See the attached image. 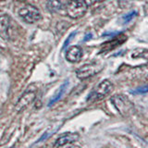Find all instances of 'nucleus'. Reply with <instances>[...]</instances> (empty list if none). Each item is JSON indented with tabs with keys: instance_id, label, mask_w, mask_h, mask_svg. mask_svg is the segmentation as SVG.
<instances>
[{
	"instance_id": "nucleus-5",
	"label": "nucleus",
	"mask_w": 148,
	"mask_h": 148,
	"mask_svg": "<svg viewBox=\"0 0 148 148\" xmlns=\"http://www.w3.org/2000/svg\"><path fill=\"white\" fill-rule=\"evenodd\" d=\"M102 69V66L97 63H91L83 65L82 68H80L76 71L77 77L80 80H84V79L90 78L92 76L95 75Z\"/></svg>"
},
{
	"instance_id": "nucleus-12",
	"label": "nucleus",
	"mask_w": 148,
	"mask_h": 148,
	"mask_svg": "<svg viewBox=\"0 0 148 148\" xmlns=\"http://www.w3.org/2000/svg\"><path fill=\"white\" fill-rule=\"evenodd\" d=\"M47 8L53 12H58L63 8V3L61 0H48Z\"/></svg>"
},
{
	"instance_id": "nucleus-3",
	"label": "nucleus",
	"mask_w": 148,
	"mask_h": 148,
	"mask_svg": "<svg viewBox=\"0 0 148 148\" xmlns=\"http://www.w3.org/2000/svg\"><path fill=\"white\" fill-rule=\"evenodd\" d=\"M18 15L23 21L28 23H34L41 20L42 18L39 9L32 6V5H26V6L20 8Z\"/></svg>"
},
{
	"instance_id": "nucleus-8",
	"label": "nucleus",
	"mask_w": 148,
	"mask_h": 148,
	"mask_svg": "<svg viewBox=\"0 0 148 148\" xmlns=\"http://www.w3.org/2000/svg\"><path fill=\"white\" fill-rule=\"evenodd\" d=\"M80 138V135L76 132H67L66 134H64L61 137H59L58 139H57V141L55 142L54 146L55 147H62L65 145H68L69 143H73L79 140Z\"/></svg>"
},
{
	"instance_id": "nucleus-16",
	"label": "nucleus",
	"mask_w": 148,
	"mask_h": 148,
	"mask_svg": "<svg viewBox=\"0 0 148 148\" xmlns=\"http://www.w3.org/2000/svg\"><path fill=\"white\" fill-rule=\"evenodd\" d=\"M75 34H76V32H72V34H71V35H69V39H68V40L66 41V43H65V44H64V47H63V48H66V47H67V45H69V41H71V39L73 38V36H74V35H75Z\"/></svg>"
},
{
	"instance_id": "nucleus-17",
	"label": "nucleus",
	"mask_w": 148,
	"mask_h": 148,
	"mask_svg": "<svg viewBox=\"0 0 148 148\" xmlns=\"http://www.w3.org/2000/svg\"><path fill=\"white\" fill-rule=\"evenodd\" d=\"M141 57L143 58H145V59H148V50L146 51V52L143 53V54L141 55Z\"/></svg>"
},
{
	"instance_id": "nucleus-4",
	"label": "nucleus",
	"mask_w": 148,
	"mask_h": 148,
	"mask_svg": "<svg viewBox=\"0 0 148 148\" xmlns=\"http://www.w3.org/2000/svg\"><path fill=\"white\" fill-rule=\"evenodd\" d=\"M37 94V90L34 86H30L28 89L23 92L21 98L18 99L15 106V109L17 112H21L23 109H25L28 106L32 104L34 101Z\"/></svg>"
},
{
	"instance_id": "nucleus-9",
	"label": "nucleus",
	"mask_w": 148,
	"mask_h": 148,
	"mask_svg": "<svg viewBox=\"0 0 148 148\" xmlns=\"http://www.w3.org/2000/svg\"><path fill=\"white\" fill-rule=\"evenodd\" d=\"M11 18L7 14L0 17V37L4 40L9 39V28H10Z\"/></svg>"
},
{
	"instance_id": "nucleus-6",
	"label": "nucleus",
	"mask_w": 148,
	"mask_h": 148,
	"mask_svg": "<svg viewBox=\"0 0 148 148\" xmlns=\"http://www.w3.org/2000/svg\"><path fill=\"white\" fill-rule=\"evenodd\" d=\"M111 101L121 115H127L132 108V103L124 95H115L111 98Z\"/></svg>"
},
{
	"instance_id": "nucleus-1",
	"label": "nucleus",
	"mask_w": 148,
	"mask_h": 148,
	"mask_svg": "<svg viewBox=\"0 0 148 148\" xmlns=\"http://www.w3.org/2000/svg\"><path fill=\"white\" fill-rule=\"evenodd\" d=\"M113 89V83L108 80H104L97 85L92 92L89 95L87 101L95 102L104 98L106 95H108Z\"/></svg>"
},
{
	"instance_id": "nucleus-7",
	"label": "nucleus",
	"mask_w": 148,
	"mask_h": 148,
	"mask_svg": "<svg viewBox=\"0 0 148 148\" xmlns=\"http://www.w3.org/2000/svg\"><path fill=\"white\" fill-rule=\"evenodd\" d=\"M115 38L110 40L108 42H106L103 45H101V52L102 53H105V52H108V51H110V50H113L115 49L116 47H118L121 44H123L125 41L127 40V37L125 35H121L120 34L114 36Z\"/></svg>"
},
{
	"instance_id": "nucleus-13",
	"label": "nucleus",
	"mask_w": 148,
	"mask_h": 148,
	"mask_svg": "<svg viewBox=\"0 0 148 148\" xmlns=\"http://www.w3.org/2000/svg\"><path fill=\"white\" fill-rule=\"evenodd\" d=\"M137 15V11L133 10V11H131L127 14H125L121 17V21H122V23L123 24H126V23H129L132 20H133V18H135Z\"/></svg>"
},
{
	"instance_id": "nucleus-2",
	"label": "nucleus",
	"mask_w": 148,
	"mask_h": 148,
	"mask_svg": "<svg viewBox=\"0 0 148 148\" xmlns=\"http://www.w3.org/2000/svg\"><path fill=\"white\" fill-rule=\"evenodd\" d=\"M88 6L84 0H71L67 4V14L72 18L82 17L87 11Z\"/></svg>"
},
{
	"instance_id": "nucleus-15",
	"label": "nucleus",
	"mask_w": 148,
	"mask_h": 148,
	"mask_svg": "<svg viewBox=\"0 0 148 148\" xmlns=\"http://www.w3.org/2000/svg\"><path fill=\"white\" fill-rule=\"evenodd\" d=\"M86 5L88 7H90V6H92V5H95L96 3H99V2H102V1H104V0H84Z\"/></svg>"
},
{
	"instance_id": "nucleus-11",
	"label": "nucleus",
	"mask_w": 148,
	"mask_h": 148,
	"mask_svg": "<svg viewBox=\"0 0 148 148\" xmlns=\"http://www.w3.org/2000/svg\"><path fill=\"white\" fill-rule=\"evenodd\" d=\"M68 85H69V82H66L65 83H63V84L59 87V89H58V91L56 92V95L51 98V100L49 101V104H48V106H51L52 105H54L56 102L57 101H58L60 98H61V96L64 95V92H65V91H66V89H67V87H68Z\"/></svg>"
},
{
	"instance_id": "nucleus-14",
	"label": "nucleus",
	"mask_w": 148,
	"mask_h": 148,
	"mask_svg": "<svg viewBox=\"0 0 148 148\" xmlns=\"http://www.w3.org/2000/svg\"><path fill=\"white\" fill-rule=\"evenodd\" d=\"M148 92V85H145L142 87H139L137 89L131 90V94L132 95H145Z\"/></svg>"
},
{
	"instance_id": "nucleus-10",
	"label": "nucleus",
	"mask_w": 148,
	"mask_h": 148,
	"mask_svg": "<svg viewBox=\"0 0 148 148\" xmlns=\"http://www.w3.org/2000/svg\"><path fill=\"white\" fill-rule=\"evenodd\" d=\"M82 58V50L80 46L73 45L69 47L66 52V59L71 63L79 62Z\"/></svg>"
}]
</instances>
